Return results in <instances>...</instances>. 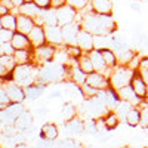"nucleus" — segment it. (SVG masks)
<instances>
[{
  "label": "nucleus",
  "instance_id": "f257e3e1",
  "mask_svg": "<svg viewBox=\"0 0 148 148\" xmlns=\"http://www.w3.org/2000/svg\"><path fill=\"white\" fill-rule=\"evenodd\" d=\"M82 28L90 31L93 36H108L116 30V22L111 14H96L90 10L79 21Z\"/></svg>",
  "mask_w": 148,
  "mask_h": 148
},
{
  "label": "nucleus",
  "instance_id": "f03ea898",
  "mask_svg": "<svg viewBox=\"0 0 148 148\" xmlns=\"http://www.w3.org/2000/svg\"><path fill=\"white\" fill-rule=\"evenodd\" d=\"M65 79H68V67L65 64L49 61V62L39 67V82L42 83L51 84L64 82Z\"/></svg>",
  "mask_w": 148,
  "mask_h": 148
},
{
  "label": "nucleus",
  "instance_id": "7ed1b4c3",
  "mask_svg": "<svg viewBox=\"0 0 148 148\" xmlns=\"http://www.w3.org/2000/svg\"><path fill=\"white\" fill-rule=\"evenodd\" d=\"M39 80V65L33 61L27 64H19L14 70V82L21 86H28Z\"/></svg>",
  "mask_w": 148,
  "mask_h": 148
},
{
  "label": "nucleus",
  "instance_id": "20e7f679",
  "mask_svg": "<svg viewBox=\"0 0 148 148\" xmlns=\"http://www.w3.org/2000/svg\"><path fill=\"white\" fill-rule=\"evenodd\" d=\"M135 71L130 68L129 65H117L113 68V73L110 76V83H111V88H114L116 90L123 88L126 84H130L133 76H135Z\"/></svg>",
  "mask_w": 148,
  "mask_h": 148
},
{
  "label": "nucleus",
  "instance_id": "39448f33",
  "mask_svg": "<svg viewBox=\"0 0 148 148\" xmlns=\"http://www.w3.org/2000/svg\"><path fill=\"white\" fill-rule=\"evenodd\" d=\"M83 108L86 110V113H88L90 117H93V119H101L110 111L107 108L105 101L98 93L95 96L86 98V99L83 101Z\"/></svg>",
  "mask_w": 148,
  "mask_h": 148
},
{
  "label": "nucleus",
  "instance_id": "423d86ee",
  "mask_svg": "<svg viewBox=\"0 0 148 148\" xmlns=\"http://www.w3.org/2000/svg\"><path fill=\"white\" fill-rule=\"evenodd\" d=\"M25 111L22 102H10L8 107L0 108V120H2V125H15V120Z\"/></svg>",
  "mask_w": 148,
  "mask_h": 148
},
{
  "label": "nucleus",
  "instance_id": "0eeeda50",
  "mask_svg": "<svg viewBox=\"0 0 148 148\" xmlns=\"http://www.w3.org/2000/svg\"><path fill=\"white\" fill-rule=\"evenodd\" d=\"M55 55H56V46L51 43L42 45L39 47H33V62L34 64L39 62L40 65H43L49 62V61H53Z\"/></svg>",
  "mask_w": 148,
  "mask_h": 148
},
{
  "label": "nucleus",
  "instance_id": "6e6552de",
  "mask_svg": "<svg viewBox=\"0 0 148 148\" xmlns=\"http://www.w3.org/2000/svg\"><path fill=\"white\" fill-rule=\"evenodd\" d=\"M56 10V16H58V22H59V25L61 27H64L67 25V24L70 22H74V21H77V16H79V10L71 6V5H64V6H61L59 9H55Z\"/></svg>",
  "mask_w": 148,
  "mask_h": 148
},
{
  "label": "nucleus",
  "instance_id": "1a4fd4ad",
  "mask_svg": "<svg viewBox=\"0 0 148 148\" xmlns=\"http://www.w3.org/2000/svg\"><path fill=\"white\" fill-rule=\"evenodd\" d=\"M89 53H90V58H92V62H93L95 71L105 74V76L110 79L111 73H113V68H111V67L107 64L105 58L102 56V52L99 51V49H93V51H92V52H89Z\"/></svg>",
  "mask_w": 148,
  "mask_h": 148
},
{
  "label": "nucleus",
  "instance_id": "9d476101",
  "mask_svg": "<svg viewBox=\"0 0 148 148\" xmlns=\"http://www.w3.org/2000/svg\"><path fill=\"white\" fill-rule=\"evenodd\" d=\"M82 30V24L79 21L70 22L62 27V34H64V45H77V37Z\"/></svg>",
  "mask_w": 148,
  "mask_h": 148
},
{
  "label": "nucleus",
  "instance_id": "9b49d317",
  "mask_svg": "<svg viewBox=\"0 0 148 148\" xmlns=\"http://www.w3.org/2000/svg\"><path fill=\"white\" fill-rule=\"evenodd\" d=\"M5 88H6V92L9 93L12 102H24L27 101V96H25V89L24 86L15 83V82H8V83H2Z\"/></svg>",
  "mask_w": 148,
  "mask_h": 148
},
{
  "label": "nucleus",
  "instance_id": "f8f14e48",
  "mask_svg": "<svg viewBox=\"0 0 148 148\" xmlns=\"http://www.w3.org/2000/svg\"><path fill=\"white\" fill-rule=\"evenodd\" d=\"M46 30V39L47 43L53 46H64V34H62V27L59 25H45Z\"/></svg>",
  "mask_w": 148,
  "mask_h": 148
},
{
  "label": "nucleus",
  "instance_id": "ddd939ff",
  "mask_svg": "<svg viewBox=\"0 0 148 148\" xmlns=\"http://www.w3.org/2000/svg\"><path fill=\"white\" fill-rule=\"evenodd\" d=\"M77 46H80L83 52H92L95 49V36L90 31L82 28L77 37Z\"/></svg>",
  "mask_w": 148,
  "mask_h": 148
},
{
  "label": "nucleus",
  "instance_id": "4468645a",
  "mask_svg": "<svg viewBox=\"0 0 148 148\" xmlns=\"http://www.w3.org/2000/svg\"><path fill=\"white\" fill-rule=\"evenodd\" d=\"M88 83L92 84L93 88L99 89V90H104V89H108L111 88V83H110V79L102 73H98V71H93L90 74H88Z\"/></svg>",
  "mask_w": 148,
  "mask_h": 148
},
{
  "label": "nucleus",
  "instance_id": "2eb2a0df",
  "mask_svg": "<svg viewBox=\"0 0 148 148\" xmlns=\"http://www.w3.org/2000/svg\"><path fill=\"white\" fill-rule=\"evenodd\" d=\"M28 37H30V42H31L33 47H39V46L47 43L45 25H40V24H36V27L31 30V33L28 34Z\"/></svg>",
  "mask_w": 148,
  "mask_h": 148
},
{
  "label": "nucleus",
  "instance_id": "dca6fc26",
  "mask_svg": "<svg viewBox=\"0 0 148 148\" xmlns=\"http://www.w3.org/2000/svg\"><path fill=\"white\" fill-rule=\"evenodd\" d=\"M16 65L18 64L14 55H0V77H6L12 74Z\"/></svg>",
  "mask_w": 148,
  "mask_h": 148
},
{
  "label": "nucleus",
  "instance_id": "f3484780",
  "mask_svg": "<svg viewBox=\"0 0 148 148\" xmlns=\"http://www.w3.org/2000/svg\"><path fill=\"white\" fill-rule=\"evenodd\" d=\"M117 93H119V96L121 98L123 101H129L130 104L136 105V107L144 101V99H141V98L136 95V92L133 90L132 84H126V86H123V88L117 89Z\"/></svg>",
  "mask_w": 148,
  "mask_h": 148
},
{
  "label": "nucleus",
  "instance_id": "a211bd4d",
  "mask_svg": "<svg viewBox=\"0 0 148 148\" xmlns=\"http://www.w3.org/2000/svg\"><path fill=\"white\" fill-rule=\"evenodd\" d=\"M46 83H42V82H39L37 80L36 83H33V84H28V86H25V96H27V99L28 101H36V99H39V98L45 93V89H46Z\"/></svg>",
  "mask_w": 148,
  "mask_h": 148
},
{
  "label": "nucleus",
  "instance_id": "6ab92c4d",
  "mask_svg": "<svg viewBox=\"0 0 148 148\" xmlns=\"http://www.w3.org/2000/svg\"><path fill=\"white\" fill-rule=\"evenodd\" d=\"M65 132L70 135V136H77V135H82L84 132V121L76 116L71 120L65 121Z\"/></svg>",
  "mask_w": 148,
  "mask_h": 148
},
{
  "label": "nucleus",
  "instance_id": "aec40b11",
  "mask_svg": "<svg viewBox=\"0 0 148 148\" xmlns=\"http://www.w3.org/2000/svg\"><path fill=\"white\" fill-rule=\"evenodd\" d=\"M130 84H132L133 90L136 92V95L141 98V99H145L147 92H148V84H147V82L142 79V76L139 74V71H138V70L135 71V76H133V79H132Z\"/></svg>",
  "mask_w": 148,
  "mask_h": 148
},
{
  "label": "nucleus",
  "instance_id": "412c9836",
  "mask_svg": "<svg viewBox=\"0 0 148 148\" xmlns=\"http://www.w3.org/2000/svg\"><path fill=\"white\" fill-rule=\"evenodd\" d=\"M65 86H67V93H68V96L71 98V101L74 102H82L83 104V101H84V93H83V89H82V86L80 84H77V83H74V82H68V83H64Z\"/></svg>",
  "mask_w": 148,
  "mask_h": 148
},
{
  "label": "nucleus",
  "instance_id": "4be33fe9",
  "mask_svg": "<svg viewBox=\"0 0 148 148\" xmlns=\"http://www.w3.org/2000/svg\"><path fill=\"white\" fill-rule=\"evenodd\" d=\"M34 116H33V113L31 111H28V110H25L24 113L15 120V126H16V129L19 130V132H22V130H27V129H30V127H33L34 125Z\"/></svg>",
  "mask_w": 148,
  "mask_h": 148
},
{
  "label": "nucleus",
  "instance_id": "5701e85b",
  "mask_svg": "<svg viewBox=\"0 0 148 148\" xmlns=\"http://www.w3.org/2000/svg\"><path fill=\"white\" fill-rule=\"evenodd\" d=\"M68 79L74 83L77 84H84L86 82H88V74H86L77 64L76 65H70L68 67Z\"/></svg>",
  "mask_w": 148,
  "mask_h": 148
},
{
  "label": "nucleus",
  "instance_id": "b1692460",
  "mask_svg": "<svg viewBox=\"0 0 148 148\" xmlns=\"http://www.w3.org/2000/svg\"><path fill=\"white\" fill-rule=\"evenodd\" d=\"M39 136H40V138H45V139L56 141L58 136H59L58 126L55 125V123H45V125H42V127H40Z\"/></svg>",
  "mask_w": 148,
  "mask_h": 148
},
{
  "label": "nucleus",
  "instance_id": "393cba45",
  "mask_svg": "<svg viewBox=\"0 0 148 148\" xmlns=\"http://www.w3.org/2000/svg\"><path fill=\"white\" fill-rule=\"evenodd\" d=\"M34 27H36L34 18L27 16V15H24V14H19L18 15V27H16V31L24 33V34H30Z\"/></svg>",
  "mask_w": 148,
  "mask_h": 148
},
{
  "label": "nucleus",
  "instance_id": "a878e982",
  "mask_svg": "<svg viewBox=\"0 0 148 148\" xmlns=\"http://www.w3.org/2000/svg\"><path fill=\"white\" fill-rule=\"evenodd\" d=\"M90 10L96 14H111L113 12V0H90Z\"/></svg>",
  "mask_w": 148,
  "mask_h": 148
},
{
  "label": "nucleus",
  "instance_id": "bb28decb",
  "mask_svg": "<svg viewBox=\"0 0 148 148\" xmlns=\"http://www.w3.org/2000/svg\"><path fill=\"white\" fill-rule=\"evenodd\" d=\"M12 45L15 49H33L28 34H24L19 31H15L14 37H12Z\"/></svg>",
  "mask_w": 148,
  "mask_h": 148
},
{
  "label": "nucleus",
  "instance_id": "cd10ccee",
  "mask_svg": "<svg viewBox=\"0 0 148 148\" xmlns=\"http://www.w3.org/2000/svg\"><path fill=\"white\" fill-rule=\"evenodd\" d=\"M98 120H99L101 125H104V127H105L107 130H113V129L117 127L119 121H120V117L117 116L116 111H108V113H107L104 117L98 119Z\"/></svg>",
  "mask_w": 148,
  "mask_h": 148
},
{
  "label": "nucleus",
  "instance_id": "c85d7f7f",
  "mask_svg": "<svg viewBox=\"0 0 148 148\" xmlns=\"http://www.w3.org/2000/svg\"><path fill=\"white\" fill-rule=\"evenodd\" d=\"M19 12L27 16H31V18H37L42 15L43 9L40 6H37L34 2H25L22 6H19Z\"/></svg>",
  "mask_w": 148,
  "mask_h": 148
},
{
  "label": "nucleus",
  "instance_id": "c756f323",
  "mask_svg": "<svg viewBox=\"0 0 148 148\" xmlns=\"http://www.w3.org/2000/svg\"><path fill=\"white\" fill-rule=\"evenodd\" d=\"M0 27L12 30V31H16V27H18V15L9 12L8 15L0 16Z\"/></svg>",
  "mask_w": 148,
  "mask_h": 148
},
{
  "label": "nucleus",
  "instance_id": "7c9ffc66",
  "mask_svg": "<svg viewBox=\"0 0 148 148\" xmlns=\"http://www.w3.org/2000/svg\"><path fill=\"white\" fill-rule=\"evenodd\" d=\"M125 121L127 123L130 127L139 126V125H141V108L136 107V105H133V107L129 110V113H127Z\"/></svg>",
  "mask_w": 148,
  "mask_h": 148
},
{
  "label": "nucleus",
  "instance_id": "2f4dec72",
  "mask_svg": "<svg viewBox=\"0 0 148 148\" xmlns=\"http://www.w3.org/2000/svg\"><path fill=\"white\" fill-rule=\"evenodd\" d=\"M77 65L86 73V74H90L95 71V67H93V62H92V58H90V53L89 52H84L79 59H77Z\"/></svg>",
  "mask_w": 148,
  "mask_h": 148
},
{
  "label": "nucleus",
  "instance_id": "473e14b6",
  "mask_svg": "<svg viewBox=\"0 0 148 148\" xmlns=\"http://www.w3.org/2000/svg\"><path fill=\"white\" fill-rule=\"evenodd\" d=\"M14 56H15V61L18 65L31 62L33 61V49H16Z\"/></svg>",
  "mask_w": 148,
  "mask_h": 148
},
{
  "label": "nucleus",
  "instance_id": "72a5a7b5",
  "mask_svg": "<svg viewBox=\"0 0 148 148\" xmlns=\"http://www.w3.org/2000/svg\"><path fill=\"white\" fill-rule=\"evenodd\" d=\"M76 116H77V107H76V104L71 102V101L64 102L62 108H61V117L67 121V120H71L73 117H76Z\"/></svg>",
  "mask_w": 148,
  "mask_h": 148
},
{
  "label": "nucleus",
  "instance_id": "f704fd0d",
  "mask_svg": "<svg viewBox=\"0 0 148 148\" xmlns=\"http://www.w3.org/2000/svg\"><path fill=\"white\" fill-rule=\"evenodd\" d=\"M42 19L45 25H58V16H56V10L55 9H43L42 12Z\"/></svg>",
  "mask_w": 148,
  "mask_h": 148
},
{
  "label": "nucleus",
  "instance_id": "c9c22d12",
  "mask_svg": "<svg viewBox=\"0 0 148 148\" xmlns=\"http://www.w3.org/2000/svg\"><path fill=\"white\" fill-rule=\"evenodd\" d=\"M111 49L119 53V52H123L126 51V49H129V45L126 42V39L120 34H113V46H111Z\"/></svg>",
  "mask_w": 148,
  "mask_h": 148
},
{
  "label": "nucleus",
  "instance_id": "e433bc0d",
  "mask_svg": "<svg viewBox=\"0 0 148 148\" xmlns=\"http://www.w3.org/2000/svg\"><path fill=\"white\" fill-rule=\"evenodd\" d=\"M113 46V36H95V49H108Z\"/></svg>",
  "mask_w": 148,
  "mask_h": 148
},
{
  "label": "nucleus",
  "instance_id": "4c0bfd02",
  "mask_svg": "<svg viewBox=\"0 0 148 148\" xmlns=\"http://www.w3.org/2000/svg\"><path fill=\"white\" fill-rule=\"evenodd\" d=\"M135 55H136V52L132 51V49H126V51L123 52H119L117 53V61H119V65H129V62L135 58Z\"/></svg>",
  "mask_w": 148,
  "mask_h": 148
},
{
  "label": "nucleus",
  "instance_id": "58836bf2",
  "mask_svg": "<svg viewBox=\"0 0 148 148\" xmlns=\"http://www.w3.org/2000/svg\"><path fill=\"white\" fill-rule=\"evenodd\" d=\"M102 56L105 58V61H107V64L111 67V68H114V67H117L119 65V61H117V53L113 51L111 47H108V49H102Z\"/></svg>",
  "mask_w": 148,
  "mask_h": 148
},
{
  "label": "nucleus",
  "instance_id": "ea45409f",
  "mask_svg": "<svg viewBox=\"0 0 148 148\" xmlns=\"http://www.w3.org/2000/svg\"><path fill=\"white\" fill-rule=\"evenodd\" d=\"M84 133L93 135V136H99V127H98V121L96 119L90 117L89 120L84 121Z\"/></svg>",
  "mask_w": 148,
  "mask_h": 148
},
{
  "label": "nucleus",
  "instance_id": "a19ab883",
  "mask_svg": "<svg viewBox=\"0 0 148 148\" xmlns=\"http://www.w3.org/2000/svg\"><path fill=\"white\" fill-rule=\"evenodd\" d=\"M133 107V104H130L129 101H120L119 102V105L116 107V113H117V116L120 117V120H125L126 119V116H127V113H129V110Z\"/></svg>",
  "mask_w": 148,
  "mask_h": 148
},
{
  "label": "nucleus",
  "instance_id": "79ce46f5",
  "mask_svg": "<svg viewBox=\"0 0 148 148\" xmlns=\"http://www.w3.org/2000/svg\"><path fill=\"white\" fill-rule=\"evenodd\" d=\"M138 107H141V125L139 126L147 127L148 126V102L142 101Z\"/></svg>",
  "mask_w": 148,
  "mask_h": 148
},
{
  "label": "nucleus",
  "instance_id": "37998d69",
  "mask_svg": "<svg viewBox=\"0 0 148 148\" xmlns=\"http://www.w3.org/2000/svg\"><path fill=\"white\" fill-rule=\"evenodd\" d=\"M15 51L12 42H0V55H14Z\"/></svg>",
  "mask_w": 148,
  "mask_h": 148
},
{
  "label": "nucleus",
  "instance_id": "c03bdc74",
  "mask_svg": "<svg viewBox=\"0 0 148 148\" xmlns=\"http://www.w3.org/2000/svg\"><path fill=\"white\" fill-rule=\"evenodd\" d=\"M10 102H12L10 96H9V93L6 92V88L2 84V88H0V108H5V107H8Z\"/></svg>",
  "mask_w": 148,
  "mask_h": 148
},
{
  "label": "nucleus",
  "instance_id": "a18cd8bd",
  "mask_svg": "<svg viewBox=\"0 0 148 148\" xmlns=\"http://www.w3.org/2000/svg\"><path fill=\"white\" fill-rule=\"evenodd\" d=\"M55 147H80V144L77 141H74L73 138H64V139H56L55 141Z\"/></svg>",
  "mask_w": 148,
  "mask_h": 148
},
{
  "label": "nucleus",
  "instance_id": "49530a36",
  "mask_svg": "<svg viewBox=\"0 0 148 148\" xmlns=\"http://www.w3.org/2000/svg\"><path fill=\"white\" fill-rule=\"evenodd\" d=\"M68 5L74 6L79 12H82L86 9V6L90 5V0H68Z\"/></svg>",
  "mask_w": 148,
  "mask_h": 148
},
{
  "label": "nucleus",
  "instance_id": "de8ad7c7",
  "mask_svg": "<svg viewBox=\"0 0 148 148\" xmlns=\"http://www.w3.org/2000/svg\"><path fill=\"white\" fill-rule=\"evenodd\" d=\"M82 89H83V93H84V96H86V98H89V96H95L98 92H99V89L93 88V86H92V84H89L88 82H86L84 84H82Z\"/></svg>",
  "mask_w": 148,
  "mask_h": 148
},
{
  "label": "nucleus",
  "instance_id": "09e8293b",
  "mask_svg": "<svg viewBox=\"0 0 148 148\" xmlns=\"http://www.w3.org/2000/svg\"><path fill=\"white\" fill-rule=\"evenodd\" d=\"M14 34H15V31L8 30V28H2L0 30V42H12Z\"/></svg>",
  "mask_w": 148,
  "mask_h": 148
},
{
  "label": "nucleus",
  "instance_id": "8fccbe9b",
  "mask_svg": "<svg viewBox=\"0 0 148 148\" xmlns=\"http://www.w3.org/2000/svg\"><path fill=\"white\" fill-rule=\"evenodd\" d=\"M36 147H39V148H51V147H55V141H51V139H45V138H40V141H37L36 142Z\"/></svg>",
  "mask_w": 148,
  "mask_h": 148
},
{
  "label": "nucleus",
  "instance_id": "3c124183",
  "mask_svg": "<svg viewBox=\"0 0 148 148\" xmlns=\"http://www.w3.org/2000/svg\"><path fill=\"white\" fill-rule=\"evenodd\" d=\"M33 2L37 6H40L42 9H51V2L52 0H33Z\"/></svg>",
  "mask_w": 148,
  "mask_h": 148
},
{
  "label": "nucleus",
  "instance_id": "603ef678",
  "mask_svg": "<svg viewBox=\"0 0 148 148\" xmlns=\"http://www.w3.org/2000/svg\"><path fill=\"white\" fill-rule=\"evenodd\" d=\"M141 55L139 53H136V55H135V58L130 61V62H129V67L130 68H133V70H138V67H139V61H141Z\"/></svg>",
  "mask_w": 148,
  "mask_h": 148
},
{
  "label": "nucleus",
  "instance_id": "864d4df0",
  "mask_svg": "<svg viewBox=\"0 0 148 148\" xmlns=\"http://www.w3.org/2000/svg\"><path fill=\"white\" fill-rule=\"evenodd\" d=\"M68 3V0H52L51 2V8L52 9H59L61 6H64Z\"/></svg>",
  "mask_w": 148,
  "mask_h": 148
},
{
  "label": "nucleus",
  "instance_id": "5fc2aeb1",
  "mask_svg": "<svg viewBox=\"0 0 148 148\" xmlns=\"http://www.w3.org/2000/svg\"><path fill=\"white\" fill-rule=\"evenodd\" d=\"M47 113H49V110H47L46 107H37V108L34 110V114L39 116V117H45Z\"/></svg>",
  "mask_w": 148,
  "mask_h": 148
},
{
  "label": "nucleus",
  "instance_id": "6e6d98bb",
  "mask_svg": "<svg viewBox=\"0 0 148 148\" xmlns=\"http://www.w3.org/2000/svg\"><path fill=\"white\" fill-rule=\"evenodd\" d=\"M139 68H144V70H148V56H142L141 58V61H139V67H138V70Z\"/></svg>",
  "mask_w": 148,
  "mask_h": 148
},
{
  "label": "nucleus",
  "instance_id": "4d7b16f0",
  "mask_svg": "<svg viewBox=\"0 0 148 148\" xmlns=\"http://www.w3.org/2000/svg\"><path fill=\"white\" fill-rule=\"evenodd\" d=\"M130 9L135 12H141V5H139V0H133L130 3Z\"/></svg>",
  "mask_w": 148,
  "mask_h": 148
},
{
  "label": "nucleus",
  "instance_id": "13d9d810",
  "mask_svg": "<svg viewBox=\"0 0 148 148\" xmlns=\"http://www.w3.org/2000/svg\"><path fill=\"white\" fill-rule=\"evenodd\" d=\"M58 98H62V92L61 90H53L49 95V99H58Z\"/></svg>",
  "mask_w": 148,
  "mask_h": 148
},
{
  "label": "nucleus",
  "instance_id": "bf43d9fd",
  "mask_svg": "<svg viewBox=\"0 0 148 148\" xmlns=\"http://www.w3.org/2000/svg\"><path fill=\"white\" fill-rule=\"evenodd\" d=\"M10 12V9L8 8V6H5V5H2L0 3V16H3V15H8Z\"/></svg>",
  "mask_w": 148,
  "mask_h": 148
},
{
  "label": "nucleus",
  "instance_id": "052dcab7",
  "mask_svg": "<svg viewBox=\"0 0 148 148\" xmlns=\"http://www.w3.org/2000/svg\"><path fill=\"white\" fill-rule=\"evenodd\" d=\"M139 71V74H141V76H142V79L147 82V84H148V70H144V68H139L138 70Z\"/></svg>",
  "mask_w": 148,
  "mask_h": 148
},
{
  "label": "nucleus",
  "instance_id": "680f3d73",
  "mask_svg": "<svg viewBox=\"0 0 148 148\" xmlns=\"http://www.w3.org/2000/svg\"><path fill=\"white\" fill-rule=\"evenodd\" d=\"M12 3L15 5V8H19V6H22L25 2H24V0H12Z\"/></svg>",
  "mask_w": 148,
  "mask_h": 148
},
{
  "label": "nucleus",
  "instance_id": "e2e57ef3",
  "mask_svg": "<svg viewBox=\"0 0 148 148\" xmlns=\"http://www.w3.org/2000/svg\"><path fill=\"white\" fill-rule=\"evenodd\" d=\"M144 130H145V133L148 135V126H147V127H144Z\"/></svg>",
  "mask_w": 148,
  "mask_h": 148
},
{
  "label": "nucleus",
  "instance_id": "0e129e2a",
  "mask_svg": "<svg viewBox=\"0 0 148 148\" xmlns=\"http://www.w3.org/2000/svg\"><path fill=\"white\" fill-rule=\"evenodd\" d=\"M145 101L148 102V92H147V96H145Z\"/></svg>",
  "mask_w": 148,
  "mask_h": 148
},
{
  "label": "nucleus",
  "instance_id": "69168bd1",
  "mask_svg": "<svg viewBox=\"0 0 148 148\" xmlns=\"http://www.w3.org/2000/svg\"><path fill=\"white\" fill-rule=\"evenodd\" d=\"M24 2H33V0H24Z\"/></svg>",
  "mask_w": 148,
  "mask_h": 148
},
{
  "label": "nucleus",
  "instance_id": "338daca9",
  "mask_svg": "<svg viewBox=\"0 0 148 148\" xmlns=\"http://www.w3.org/2000/svg\"><path fill=\"white\" fill-rule=\"evenodd\" d=\"M139 2H141V0H139Z\"/></svg>",
  "mask_w": 148,
  "mask_h": 148
}]
</instances>
